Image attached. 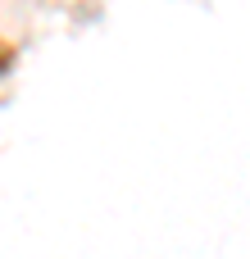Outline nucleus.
<instances>
[{
    "instance_id": "1",
    "label": "nucleus",
    "mask_w": 250,
    "mask_h": 259,
    "mask_svg": "<svg viewBox=\"0 0 250 259\" xmlns=\"http://www.w3.org/2000/svg\"><path fill=\"white\" fill-rule=\"evenodd\" d=\"M14 64H18V46L0 32V77H5V73H14Z\"/></svg>"
}]
</instances>
